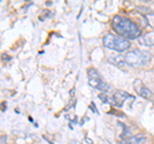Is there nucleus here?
Listing matches in <instances>:
<instances>
[{"instance_id": "nucleus-9", "label": "nucleus", "mask_w": 154, "mask_h": 144, "mask_svg": "<svg viewBox=\"0 0 154 144\" xmlns=\"http://www.w3.org/2000/svg\"><path fill=\"white\" fill-rule=\"evenodd\" d=\"M118 125L123 129V130H122V134H121V136H122V138H127V136L130 135V130H128V127H127L125 124H122V122H118Z\"/></svg>"}, {"instance_id": "nucleus-2", "label": "nucleus", "mask_w": 154, "mask_h": 144, "mask_svg": "<svg viewBox=\"0 0 154 144\" xmlns=\"http://www.w3.org/2000/svg\"><path fill=\"white\" fill-rule=\"evenodd\" d=\"M103 45L105 48H108V49L116 50L118 53L126 52V50L130 49L128 40L123 39V37H121V36H116V35H113V33H107V35H104Z\"/></svg>"}, {"instance_id": "nucleus-4", "label": "nucleus", "mask_w": 154, "mask_h": 144, "mask_svg": "<svg viewBox=\"0 0 154 144\" xmlns=\"http://www.w3.org/2000/svg\"><path fill=\"white\" fill-rule=\"evenodd\" d=\"M88 77H89V84H90V86H93V88H96V89H98V86L102 84V81H103V79L100 77V74L98 72V70L93 68V67L88 68Z\"/></svg>"}, {"instance_id": "nucleus-3", "label": "nucleus", "mask_w": 154, "mask_h": 144, "mask_svg": "<svg viewBox=\"0 0 154 144\" xmlns=\"http://www.w3.org/2000/svg\"><path fill=\"white\" fill-rule=\"evenodd\" d=\"M150 59V54L148 52L144 50H131L125 54V61H126V64L132 66V67H137L144 64L145 62H148Z\"/></svg>"}, {"instance_id": "nucleus-11", "label": "nucleus", "mask_w": 154, "mask_h": 144, "mask_svg": "<svg viewBox=\"0 0 154 144\" xmlns=\"http://www.w3.org/2000/svg\"><path fill=\"white\" fill-rule=\"evenodd\" d=\"M99 98H100V99H102V100H103V102H105V103H108V98H107V97H105V95H104V94H100V95H99Z\"/></svg>"}, {"instance_id": "nucleus-6", "label": "nucleus", "mask_w": 154, "mask_h": 144, "mask_svg": "<svg viewBox=\"0 0 154 144\" xmlns=\"http://www.w3.org/2000/svg\"><path fill=\"white\" fill-rule=\"evenodd\" d=\"M145 140H146V136L144 134H136V135L128 138L126 144H143Z\"/></svg>"}, {"instance_id": "nucleus-10", "label": "nucleus", "mask_w": 154, "mask_h": 144, "mask_svg": "<svg viewBox=\"0 0 154 144\" xmlns=\"http://www.w3.org/2000/svg\"><path fill=\"white\" fill-rule=\"evenodd\" d=\"M141 86H143V85H141V81H140V80L136 79V80L134 81V88H135V90H136V93L141 89Z\"/></svg>"}, {"instance_id": "nucleus-7", "label": "nucleus", "mask_w": 154, "mask_h": 144, "mask_svg": "<svg viewBox=\"0 0 154 144\" xmlns=\"http://www.w3.org/2000/svg\"><path fill=\"white\" fill-rule=\"evenodd\" d=\"M109 62H112L113 64L118 66V67H125L126 66V61H125V57L121 55H116V57H109Z\"/></svg>"}, {"instance_id": "nucleus-1", "label": "nucleus", "mask_w": 154, "mask_h": 144, "mask_svg": "<svg viewBox=\"0 0 154 144\" xmlns=\"http://www.w3.org/2000/svg\"><path fill=\"white\" fill-rule=\"evenodd\" d=\"M112 28L114 32L118 33V36L123 37L126 40L137 39L140 36V28L135 22L122 16H114L112 20Z\"/></svg>"}, {"instance_id": "nucleus-8", "label": "nucleus", "mask_w": 154, "mask_h": 144, "mask_svg": "<svg viewBox=\"0 0 154 144\" xmlns=\"http://www.w3.org/2000/svg\"><path fill=\"white\" fill-rule=\"evenodd\" d=\"M137 94L141 95L143 98H150L152 97V92L146 88V86H141V89L137 92Z\"/></svg>"}, {"instance_id": "nucleus-5", "label": "nucleus", "mask_w": 154, "mask_h": 144, "mask_svg": "<svg viewBox=\"0 0 154 144\" xmlns=\"http://www.w3.org/2000/svg\"><path fill=\"white\" fill-rule=\"evenodd\" d=\"M128 98H132L131 95H130L127 92H123V90H117V92L114 93L113 95V100H114V105L116 107H122L125 100L128 99Z\"/></svg>"}]
</instances>
